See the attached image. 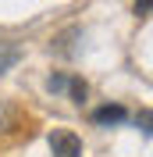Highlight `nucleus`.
<instances>
[{
  "label": "nucleus",
  "mask_w": 153,
  "mask_h": 157,
  "mask_svg": "<svg viewBox=\"0 0 153 157\" xmlns=\"http://www.w3.org/2000/svg\"><path fill=\"white\" fill-rule=\"evenodd\" d=\"M50 154L54 157H82V139L68 128H57V132H50Z\"/></svg>",
  "instance_id": "1"
},
{
  "label": "nucleus",
  "mask_w": 153,
  "mask_h": 157,
  "mask_svg": "<svg viewBox=\"0 0 153 157\" xmlns=\"http://www.w3.org/2000/svg\"><path fill=\"white\" fill-rule=\"evenodd\" d=\"M128 118V111L121 107V104H103V107L93 111V121L96 125H118V121H125Z\"/></svg>",
  "instance_id": "2"
},
{
  "label": "nucleus",
  "mask_w": 153,
  "mask_h": 157,
  "mask_svg": "<svg viewBox=\"0 0 153 157\" xmlns=\"http://www.w3.org/2000/svg\"><path fill=\"white\" fill-rule=\"evenodd\" d=\"M68 89H71V100H75V104H82V100H86V82H82V78H68Z\"/></svg>",
  "instance_id": "3"
},
{
  "label": "nucleus",
  "mask_w": 153,
  "mask_h": 157,
  "mask_svg": "<svg viewBox=\"0 0 153 157\" xmlns=\"http://www.w3.org/2000/svg\"><path fill=\"white\" fill-rule=\"evenodd\" d=\"M47 89H50V93H64V89H68V75H61V71L50 75L47 78Z\"/></svg>",
  "instance_id": "4"
},
{
  "label": "nucleus",
  "mask_w": 153,
  "mask_h": 157,
  "mask_svg": "<svg viewBox=\"0 0 153 157\" xmlns=\"http://www.w3.org/2000/svg\"><path fill=\"white\" fill-rule=\"evenodd\" d=\"M14 61H18V47H7L4 54H0V71L7 68V64H14Z\"/></svg>",
  "instance_id": "5"
},
{
  "label": "nucleus",
  "mask_w": 153,
  "mask_h": 157,
  "mask_svg": "<svg viewBox=\"0 0 153 157\" xmlns=\"http://www.w3.org/2000/svg\"><path fill=\"white\" fill-rule=\"evenodd\" d=\"M150 14V0H135V18H146Z\"/></svg>",
  "instance_id": "6"
}]
</instances>
